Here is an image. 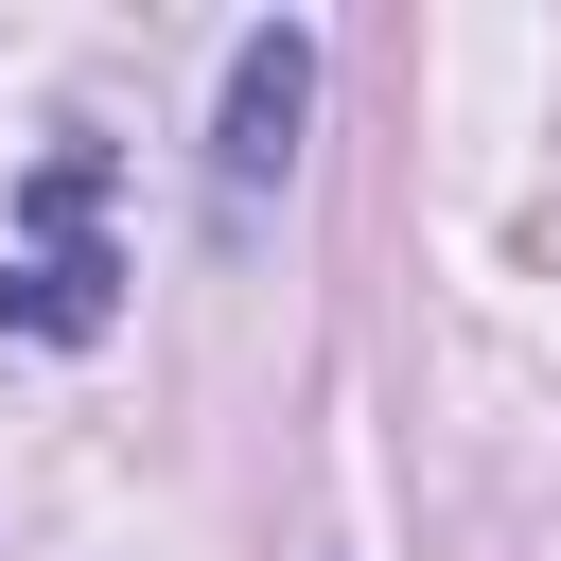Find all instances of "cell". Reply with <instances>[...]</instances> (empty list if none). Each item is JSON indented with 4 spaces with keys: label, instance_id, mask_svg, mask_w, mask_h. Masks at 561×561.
<instances>
[{
    "label": "cell",
    "instance_id": "obj_2",
    "mask_svg": "<svg viewBox=\"0 0 561 561\" xmlns=\"http://www.w3.org/2000/svg\"><path fill=\"white\" fill-rule=\"evenodd\" d=\"M298 105H316V35L263 18V35L228 53V140H210V210H228V228H263V193H280V158H298Z\"/></svg>",
    "mask_w": 561,
    "mask_h": 561
},
{
    "label": "cell",
    "instance_id": "obj_1",
    "mask_svg": "<svg viewBox=\"0 0 561 561\" xmlns=\"http://www.w3.org/2000/svg\"><path fill=\"white\" fill-rule=\"evenodd\" d=\"M88 210H105V140H53L35 158V245H0V333H35V351H88L105 333V245H88Z\"/></svg>",
    "mask_w": 561,
    "mask_h": 561
}]
</instances>
